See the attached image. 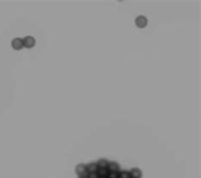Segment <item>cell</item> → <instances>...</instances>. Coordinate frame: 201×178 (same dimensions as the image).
Returning <instances> with one entry per match:
<instances>
[{"mask_svg":"<svg viewBox=\"0 0 201 178\" xmlns=\"http://www.w3.org/2000/svg\"><path fill=\"white\" fill-rule=\"evenodd\" d=\"M109 172V171H108L107 168H104V169H98V171H97V173H98L99 176H108Z\"/></svg>","mask_w":201,"mask_h":178,"instance_id":"9","label":"cell"},{"mask_svg":"<svg viewBox=\"0 0 201 178\" xmlns=\"http://www.w3.org/2000/svg\"><path fill=\"white\" fill-rule=\"evenodd\" d=\"M75 172L76 174L78 176H88V172L87 171V167H86V164L83 163H80L76 165L75 167Z\"/></svg>","mask_w":201,"mask_h":178,"instance_id":"3","label":"cell"},{"mask_svg":"<svg viewBox=\"0 0 201 178\" xmlns=\"http://www.w3.org/2000/svg\"><path fill=\"white\" fill-rule=\"evenodd\" d=\"M86 167H87V171L88 173L97 172L98 169H99L96 162H89L88 164H86Z\"/></svg>","mask_w":201,"mask_h":178,"instance_id":"7","label":"cell"},{"mask_svg":"<svg viewBox=\"0 0 201 178\" xmlns=\"http://www.w3.org/2000/svg\"><path fill=\"white\" fill-rule=\"evenodd\" d=\"M11 47L14 50H21L24 47H23V40L22 38L20 37H15L14 39L11 41Z\"/></svg>","mask_w":201,"mask_h":178,"instance_id":"4","label":"cell"},{"mask_svg":"<svg viewBox=\"0 0 201 178\" xmlns=\"http://www.w3.org/2000/svg\"><path fill=\"white\" fill-rule=\"evenodd\" d=\"M108 171H114V172H120V165L116 161H109L108 164Z\"/></svg>","mask_w":201,"mask_h":178,"instance_id":"5","label":"cell"},{"mask_svg":"<svg viewBox=\"0 0 201 178\" xmlns=\"http://www.w3.org/2000/svg\"><path fill=\"white\" fill-rule=\"evenodd\" d=\"M78 178H88V176H78Z\"/></svg>","mask_w":201,"mask_h":178,"instance_id":"13","label":"cell"},{"mask_svg":"<svg viewBox=\"0 0 201 178\" xmlns=\"http://www.w3.org/2000/svg\"><path fill=\"white\" fill-rule=\"evenodd\" d=\"M135 24L138 26V28H145L147 25H148V19L146 16L140 14L137 16V18L135 19Z\"/></svg>","mask_w":201,"mask_h":178,"instance_id":"1","label":"cell"},{"mask_svg":"<svg viewBox=\"0 0 201 178\" xmlns=\"http://www.w3.org/2000/svg\"><path fill=\"white\" fill-rule=\"evenodd\" d=\"M97 165L99 169H104V168L108 167V164H109V160L106 159H99L97 162Z\"/></svg>","mask_w":201,"mask_h":178,"instance_id":"8","label":"cell"},{"mask_svg":"<svg viewBox=\"0 0 201 178\" xmlns=\"http://www.w3.org/2000/svg\"><path fill=\"white\" fill-rule=\"evenodd\" d=\"M129 172H130L131 178H142L143 176V171H141V169L138 167L132 168Z\"/></svg>","mask_w":201,"mask_h":178,"instance_id":"6","label":"cell"},{"mask_svg":"<svg viewBox=\"0 0 201 178\" xmlns=\"http://www.w3.org/2000/svg\"><path fill=\"white\" fill-rule=\"evenodd\" d=\"M99 178H109L108 176H99Z\"/></svg>","mask_w":201,"mask_h":178,"instance_id":"14","label":"cell"},{"mask_svg":"<svg viewBox=\"0 0 201 178\" xmlns=\"http://www.w3.org/2000/svg\"><path fill=\"white\" fill-rule=\"evenodd\" d=\"M119 175H120V178H131L130 172L127 171H120Z\"/></svg>","mask_w":201,"mask_h":178,"instance_id":"10","label":"cell"},{"mask_svg":"<svg viewBox=\"0 0 201 178\" xmlns=\"http://www.w3.org/2000/svg\"><path fill=\"white\" fill-rule=\"evenodd\" d=\"M88 178H99V176L97 172H92V173H88Z\"/></svg>","mask_w":201,"mask_h":178,"instance_id":"12","label":"cell"},{"mask_svg":"<svg viewBox=\"0 0 201 178\" xmlns=\"http://www.w3.org/2000/svg\"><path fill=\"white\" fill-rule=\"evenodd\" d=\"M109 178H120L119 172H114V171H109L108 175Z\"/></svg>","mask_w":201,"mask_h":178,"instance_id":"11","label":"cell"},{"mask_svg":"<svg viewBox=\"0 0 201 178\" xmlns=\"http://www.w3.org/2000/svg\"><path fill=\"white\" fill-rule=\"evenodd\" d=\"M23 47L26 48H32L36 45V39L32 36H26L23 38Z\"/></svg>","mask_w":201,"mask_h":178,"instance_id":"2","label":"cell"}]
</instances>
